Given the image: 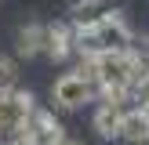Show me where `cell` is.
<instances>
[{
  "label": "cell",
  "instance_id": "3957f363",
  "mask_svg": "<svg viewBox=\"0 0 149 145\" xmlns=\"http://www.w3.org/2000/svg\"><path fill=\"white\" fill-rule=\"evenodd\" d=\"M33 94L29 91H7V94H0V145H7L11 138H18L22 130H26V120H29V113H33Z\"/></svg>",
  "mask_w": 149,
  "mask_h": 145
},
{
  "label": "cell",
  "instance_id": "ba28073f",
  "mask_svg": "<svg viewBox=\"0 0 149 145\" xmlns=\"http://www.w3.org/2000/svg\"><path fill=\"white\" fill-rule=\"evenodd\" d=\"M44 55L62 62V58L73 55V26L62 22V26H47V40H44Z\"/></svg>",
  "mask_w": 149,
  "mask_h": 145
},
{
  "label": "cell",
  "instance_id": "8992f818",
  "mask_svg": "<svg viewBox=\"0 0 149 145\" xmlns=\"http://www.w3.org/2000/svg\"><path fill=\"white\" fill-rule=\"evenodd\" d=\"M106 14H116V0H77V4L69 7V26L84 29V26L102 22Z\"/></svg>",
  "mask_w": 149,
  "mask_h": 145
},
{
  "label": "cell",
  "instance_id": "7a4b0ae2",
  "mask_svg": "<svg viewBox=\"0 0 149 145\" xmlns=\"http://www.w3.org/2000/svg\"><path fill=\"white\" fill-rule=\"evenodd\" d=\"M131 47H135V33L127 29V22L120 14H106L95 26L73 29V51L84 58L106 55V51H131Z\"/></svg>",
  "mask_w": 149,
  "mask_h": 145
},
{
  "label": "cell",
  "instance_id": "5b68a950",
  "mask_svg": "<svg viewBox=\"0 0 149 145\" xmlns=\"http://www.w3.org/2000/svg\"><path fill=\"white\" fill-rule=\"evenodd\" d=\"M26 134H29V142H33V145H62V142H65L62 123H58L47 109H33V113H29Z\"/></svg>",
  "mask_w": 149,
  "mask_h": 145
},
{
  "label": "cell",
  "instance_id": "277c9868",
  "mask_svg": "<svg viewBox=\"0 0 149 145\" xmlns=\"http://www.w3.org/2000/svg\"><path fill=\"white\" fill-rule=\"evenodd\" d=\"M51 94H55V102L62 109H77V105H84V102L95 98V87L87 84L80 72H62V76L55 80V87H51Z\"/></svg>",
  "mask_w": 149,
  "mask_h": 145
},
{
  "label": "cell",
  "instance_id": "7c38bea8",
  "mask_svg": "<svg viewBox=\"0 0 149 145\" xmlns=\"http://www.w3.org/2000/svg\"><path fill=\"white\" fill-rule=\"evenodd\" d=\"M62 145H84V142H69V138H65V142H62Z\"/></svg>",
  "mask_w": 149,
  "mask_h": 145
},
{
  "label": "cell",
  "instance_id": "8fae6325",
  "mask_svg": "<svg viewBox=\"0 0 149 145\" xmlns=\"http://www.w3.org/2000/svg\"><path fill=\"white\" fill-rule=\"evenodd\" d=\"M15 87H18V65L11 58H0V94L15 91Z\"/></svg>",
  "mask_w": 149,
  "mask_h": 145
},
{
  "label": "cell",
  "instance_id": "6da1fadb",
  "mask_svg": "<svg viewBox=\"0 0 149 145\" xmlns=\"http://www.w3.org/2000/svg\"><path fill=\"white\" fill-rule=\"evenodd\" d=\"M142 65L146 62L135 55V47H131V51L91 55V58H84V65H80L77 72L95 87V91L106 94V102H124V98H127V87L135 84V76H138Z\"/></svg>",
  "mask_w": 149,
  "mask_h": 145
},
{
  "label": "cell",
  "instance_id": "9c48e42d",
  "mask_svg": "<svg viewBox=\"0 0 149 145\" xmlns=\"http://www.w3.org/2000/svg\"><path fill=\"white\" fill-rule=\"evenodd\" d=\"M120 120H124V102H102V105L95 109V130H98L102 138H116Z\"/></svg>",
  "mask_w": 149,
  "mask_h": 145
},
{
  "label": "cell",
  "instance_id": "52a82bcc",
  "mask_svg": "<svg viewBox=\"0 0 149 145\" xmlns=\"http://www.w3.org/2000/svg\"><path fill=\"white\" fill-rule=\"evenodd\" d=\"M116 138L127 142V145H146L149 142V113L146 109H124V120H120Z\"/></svg>",
  "mask_w": 149,
  "mask_h": 145
},
{
  "label": "cell",
  "instance_id": "30bf717a",
  "mask_svg": "<svg viewBox=\"0 0 149 145\" xmlns=\"http://www.w3.org/2000/svg\"><path fill=\"white\" fill-rule=\"evenodd\" d=\"M44 40H47V26H26L18 29V55L33 58V55H44Z\"/></svg>",
  "mask_w": 149,
  "mask_h": 145
}]
</instances>
